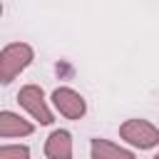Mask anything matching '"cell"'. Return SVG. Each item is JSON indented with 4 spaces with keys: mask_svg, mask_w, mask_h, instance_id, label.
Listing matches in <instances>:
<instances>
[{
    "mask_svg": "<svg viewBox=\"0 0 159 159\" xmlns=\"http://www.w3.org/2000/svg\"><path fill=\"white\" fill-rule=\"evenodd\" d=\"M89 152H92V159H134V152L132 149H124L109 139H92L89 144Z\"/></svg>",
    "mask_w": 159,
    "mask_h": 159,
    "instance_id": "cell-7",
    "label": "cell"
},
{
    "mask_svg": "<svg viewBox=\"0 0 159 159\" xmlns=\"http://www.w3.org/2000/svg\"><path fill=\"white\" fill-rule=\"evenodd\" d=\"M52 104H55V109H57L62 117H67V119H82L84 112H87L84 97H82L77 89H72V87H57V89L52 92Z\"/></svg>",
    "mask_w": 159,
    "mask_h": 159,
    "instance_id": "cell-4",
    "label": "cell"
},
{
    "mask_svg": "<svg viewBox=\"0 0 159 159\" xmlns=\"http://www.w3.org/2000/svg\"><path fill=\"white\" fill-rule=\"evenodd\" d=\"M45 157L47 159H72V134L67 129H55L45 139Z\"/></svg>",
    "mask_w": 159,
    "mask_h": 159,
    "instance_id": "cell-6",
    "label": "cell"
},
{
    "mask_svg": "<svg viewBox=\"0 0 159 159\" xmlns=\"http://www.w3.org/2000/svg\"><path fill=\"white\" fill-rule=\"evenodd\" d=\"M17 102H20V107H22L35 122H40V124H52V122H55L52 109L47 107L45 92H42L40 84H25V87H20Z\"/></svg>",
    "mask_w": 159,
    "mask_h": 159,
    "instance_id": "cell-3",
    "label": "cell"
},
{
    "mask_svg": "<svg viewBox=\"0 0 159 159\" xmlns=\"http://www.w3.org/2000/svg\"><path fill=\"white\" fill-rule=\"evenodd\" d=\"M119 137L137 149H154L159 144V129L147 119H127L119 127Z\"/></svg>",
    "mask_w": 159,
    "mask_h": 159,
    "instance_id": "cell-2",
    "label": "cell"
},
{
    "mask_svg": "<svg viewBox=\"0 0 159 159\" xmlns=\"http://www.w3.org/2000/svg\"><path fill=\"white\" fill-rule=\"evenodd\" d=\"M35 60V50L27 42H10L2 47L0 52V82L10 84L22 70L30 67V62Z\"/></svg>",
    "mask_w": 159,
    "mask_h": 159,
    "instance_id": "cell-1",
    "label": "cell"
},
{
    "mask_svg": "<svg viewBox=\"0 0 159 159\" xmlns=\"http://www.w3.org/2000/svg\"><path fill=\"white\" fill-rule=\"evenodd\" d=\"M35 132V124L22 119L20 114L2 109L0 112V137L2 139H12V137H30Z\"/></svg>",
    "mask_w": 159,
    "mask_h": 159,
    "instance_id": "cell-5",
    "label": "cell"
},
{
    "mask_svg": "<svg viewBox=\"0 0 159 159\" xmlns=\"http://www.w3.org/2000/svg\"><path fill=\"white\" fill-rule=\"evenodd\" d=\"M0 159H30V149L25 144H2Z\"/></svg>",
    "mask_w": 159,
    "mask_h": 159,
    "instance_id": "cell-8",
    "label": "cell"
},
{
    "mask_svg": "<svg viewBox=\"0 0 159 159\" xmlns=\"http://www.w3.org/2000/svg\"><path fill=\"white\" fill-rule=\"evenodd\" d=\"M154 159H159V154H157V157H154Z\"/></svg>",
    "mask_w": 159,
    "mask_h": 159,
    "instance_id": "cell-9",
    "label": "cell"
}]
</instances>
